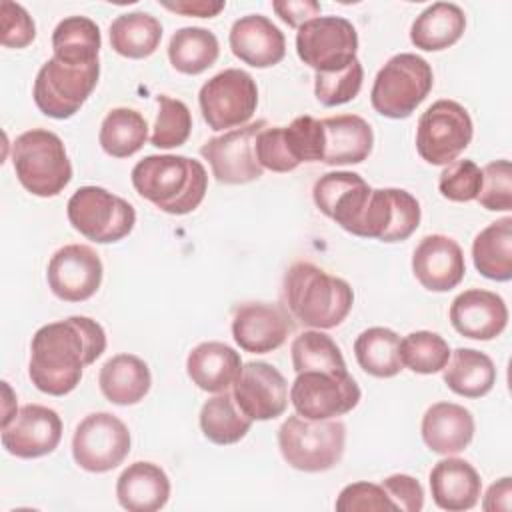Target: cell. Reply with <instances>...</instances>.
Masks as SVG:
<instances>
[{
	"instance_id": "obj_13",
	"label": "cell",
	"mask_w": 512,
	"mask_h": 512,
	"mask_svg": "<svg viewBox=\"0 0 512 512\" xmlns=\"http://www.w3.org/2000/svg\"><path fill=\"white\" fill-rule=\"evenodd\" d=\"M130 452L128 426L110 412L88 414L74 430V462L94 474L114 470Z\"/></svg>"
},
{
	"instance_id": "obj_26",
	"label": "cell",
	"mask_w": 512,
	"mask_h": 512,
	"mask_svg": "<svg viewBox=\"0 0 512 512\" xmlns=\"http://www.w3.org/2000/svg\"><path fill=\"white\" fill-rule=\"evenodd\" d=\"M324 128V156L322 162L330 166L360 164L374 146V132L370 124L356 114H340L322 120Z\"/></svg>"
},
{
	"instance_id": "obj_41",
	"label": "cell",
	"mask_w": 512,
	"mask_h": 512,
	"mask_svg": "<svg viewBox=\"0 0 512 512\" xmlns=\"http://www.w3.org/2000/svg\"><path fill=\"white\" fill-rule=\"evenodd\" d=\"M158 116L150 136V144L156 148H178L192 132V114L182 100L170 98L166 94L156 96Z\"/></svg>"
},
{
	"instance_id": "obj_35",
	"label": "cell",
	"mask_w": 512,
	"mask_h": 512,
	"mask_svg": "<svg viewBox=\"0 0 512 512\" xmlns=\"http://www.w3.org/2000/svg\"><path fill=\"white\" fill-rule=\"evenodd\" d=\"M218 54L220 44L216 34L200 26H184L176 30L168 44L170 64L188 76L208 70L218 60Z\"/></svg>"
},
{
	"instance_id": "obj_28",
	"label": "cell",
	"mask_w": 512,
	"mask_h": 512,
	"mask_svg": "<svg viewBox=\"0 0 512 512\" xmlns=\"http://www.w3.org/2000/svg\"><path fill=\"white\" fill-rule=\"evenodd\" d=\"M242 368L240 354L224 342H202L186 358L188 378L204 392H224Z\"/></svg>"
},
{
	"instance_id": "obj_23",
	"label": "cell",
	"mask_w": 512,
	"mask_h": 512,
	"mask_svg": "<svg viewBox=\"0 0 512 512\" xmlns=\"http://www.w3.org/2000/svg\"><path fill=\"white\" fill-rule=\"evenodd\" d=\"M230 50L248 66L270 68L286 56V38L282 30L262 14L240 16L230 28Z\"/></svg>"
},
{
	"instance_id": "obj_49",
	"label": "cell",
	"mask_w": 512,
	"mask_h": 512,
	"mask_svg": "<svg viewBox=\"0 0 512 512\" xmlns=\"http://www.w3.org/2000/svg\"><path fill=\"white\" fill-rule=\"evenodd\" d=\"M396 510L420 512L424 506V490L420 482L408 474H392L380 482Z\"/></svg>"
},
{
	"instance_id": "obj_15",
	"label": "cell",
	"mask_w": 512,
	"mask_h": 512,
	"mask_svg": "<svg viewBox=\"0 0 512 512\" xmlns=\"http://www.w3.org/2000/svg\"><path fill=\"white\" fill-rule=\"evenodd\" d=\"M266 126V120H258L248 126L228 130L202 144L200 154L208 160L212 176L220 184H248L262 176L264 168L256 158V136Z\"/></svg>"
},
{
	"instance_id": "obj_25",
	"label": "cell",
	"mask_w": 512,
	"mask_h": 512,
	"mask_svg": "<svg viewBox=\"0 0 512 512\" xmlns=\"http://www.w3.org/2000/svg\"><path fill=\"white\" fill-rule=\"evenodd\" d=\"M430 492L438 508L462 512L478 504L482 480L470 462L448 456L430 470Z\"/></svg>"
},
{
	"instance_id": "obj_3",
	"label": "cell",
	"mask_w": 512,
	"mask_h": 512,
	"mask_svg": "<svg viewBox=\"0 0 512 512\" xmlns=\"http://www.w3.org/2000/svg\"><path fill=\"white\" fill-rule=\"evenodd\" d=\"M284 298L290 314L304 326L328 330L340 326L352 310L354 292L338 276L312 262H296L284 276Z\"/></svg>"
},
{
	"instance_id": "obj_4",
	"label": "cell",
	"mask_w": 512,
	"mask_h": 512,
	"mask_svg": "<svg viewBox=\"0 0 512 512\" xmlns=\"http://www.w3.org/2000/svg\"><path fill=\"white\" fill-rule=\"evenodd\" d=\"M12 164L18 182L34 196H58L72 180V164L58 134L32 128L12 144Z\"/></svg>"
},
{
	"instance_id": "obj_8",
	"label": "cell",
	"mask_w": 512,
	"mask_h": 512,
	"mask_svg": "<svg viewBox=\"0 0 512 512\" xmlns=\"http://www.w3.org/2000/svg\"><path fill=\"white\" fill-rule=\"evenodd\" d=\"M66 214L72 228L96 244L118 242L136 224L134 206L102 186L78 188L68 200Z\"/></svg>"
},
{
	"instance_id": "obj_27",
	"label": "cell",
	"mask_w": 512,
	"mask_h": 512,
	"mask_svg": "<svg viewBox=\"0 0 512 512\" xmlns=\"http://www.w3.org/2000/svg\"><path fill=\"white\" fill-rule=\"evenodd\" d=\"M116 498L128 512H156L170 498L168 474L154 462L138 460L118 476Z\"/></svg>"
},
{
	"instance_id": "obj_12",
	"label": "cell",
	"mask_w": 512,
	"mask_h": 512,
	"mask_svg": "<svg viewBox=\"0 0 512 512\" xmlns=\"http://www.w3.org/2000/svg\"><path fill=\"white\" fill-rule=\"evenodd\" d=\"M360 388L350 372H298L290 388V402L298 416L330 420L348 414L360 402Z\"/></svg>"
},
{
	"instance_id": "obj_34",
	"label": "cell",
	"mask_w": 512,
	"mask_h": 512,
	"mask_svg": "<svg viewBox=\"0 0 512 512\" xmlns=\"http://www.w3.org/2000/svg\"><path fill=\"white\" fill-rule=\"evenodd\" d=\"M358 366L376 378H392L404 368L400 356V336L384 326H374L358 334L354 342Z\"/></svg>"
},
{
	"instance_id": "obj_9",
	"label": "cell",
	"mask_w": 512,
	"mask_h": 512,
	"mask_svg": "<svg viewBox=\"0 0 512 512\" xmlns=\"http://www.w3.org/2000/svg\"><path fill=\"white\" fill-rule=\"evenodd\" d=\"M474 134L468 110L456 100H436L418 118L416 150L432 166L454 162Z\"/></svg>"
},
{
	"instance_id": "obj_7",
	"label": "cell",
	"mask_w": 512,
	"mask_h": 512,
	"mask_svg": "<svg viewBox=\"0 0 512 512\" xmlns=\"http://www.w3.org/2000/svg\"><path fill=\"white\" fill-rule=\"evenodd\" d=\"M100 62L70 64L52 56L34 80V104L44 116L66 120L74 116L98 84Z\"/></svg>"
},
{
	"instance_id": "obj_1",
	"label": "cell",
	"mask_w": 512,
	"mask_h": 512,
	"mask_svg": "<svg viewBox=\"0 0 512 512\" xmlns=\"http://www.w3.org/2000/svg\"><path fill=\"white\" fill-rule=\"evenodd\" d=\"M106 350L104 328L88 316L44 324L30 342L28 376L50 396L70 394L82 380V370Z\"/></svg>"
},
{
	"instance_id": "obj_39",
	"label": "cell",
	"mask_w": 512,
	"mask_h": 512,
	"mask_svg": "<svg viewBox=\"0 0 512 512\" xmlns=\"http://www.w3.org/2000/svg\"><path fill=\"white\" fill-rule=\"evenodd\" d=\"M292 366L298 372H330V374H344L348 372L344 356L338 344L320 330H306L294 338L292 346Z\"/></svg>"
},
{
	"instance_id": "obj_42",
	"label": "cell",
	"mask_w": 512,
	"mask_h": 512,
	"mask_svg": "<svg viewBox=\"0 0 512 512\" xmlns=\"http://www.w3.org/2000/svg\"><path fill=\"white\" fill-rule=\"evenodd\" d=\"M364 68L356 58L352 64L338 72H316L314 94L322 106H340L354 100L362 88Z\"/></svg>"
},
{
	"instance_id": "obj_52",
	"label": "cell",
	"mask_w": 512,
	"mask_h": 512,
	"mask_svg": "<svg viewBox=\"0 0 512 512\" xmlns=\"http://www.w3.org/2000/svg\"><path fill=\"white\" fill-rule=\"evenodd\" d=\"M510 496H512V480L508 476L500 478L494 482L482 502V508L486 512H496V510H510Z\"/></svg>"
},
{
	"instance_id": "obj_20",
	"label": "cell",
	"mask_w": 512,
	"mask_h": 512,
	"mask_svg": "<svg viewBox=\"0 0 512 512\" xmlns=\"http://www.w3.org/2000/svg\"><path fill=\"white\" fill-rule=\"evenodd\" d=\"M370 184L356 172H328L314 182L312 198L316 208L354 234L370 198Z\"/></svg>"
},
{
	"instance_id": "obj_37",
	"label": "cell",
	"mask_w": 512,
	"mask_h": 512,
	"mask_svg": "<svg viewBox=\"0 0 512 512\" xmlns=\"http://www.w3.org/2000/svg\"><path fill=\"white\" fill-rule=\"evenodd\" d=\"M198 420L202 434L218 446L240 442L252 426V418L240 410L234 396L226 390L202 404Z\"/></svg>"
},
{
	"instance_id": "obj_5",
	"label": "cell",
	"mask_w": 512,
	"mask_h": 512,
	"mask_svg": "<svg viewBox=\"0 0 512 512\" xmlns=\"http://www.w3.org/2000/svg\"><path fill=\"white\" fill-rule=\"evenodd\" d=\"M346 426L340 420H308L290 416L278 430L282 458L300 472H326L344 454Z\"/></svg>"
},
{
	"instance_id": "obj_6",
	"label": "cell",
	"mask_w": 512,
	"mask_h": 512,
	"mask_svg": "<svg viewBox=\"0 0 512 512\" xmlns=\"http://www.w3.org/2000/svg\"><path fill=\"white\" fill-rule=\"evenodd\" d=\"M432 86V66L418 54L400 52L378 70L370 90V102L386 118H408L426 100Z\"/></svg>"
},
{
	"instance_id": "obj_48",
	"label": "cell",
	"mask_w": 512,
	"mask_h": 512,
	"mask_svg": "<svg viewBox=\"0 0 512 512\" xmlns=\"http://www.w3.org/2000/svg\"><path fill=\"white\" fill-rule=\"evenodd\" d=\"M256 158L262 168H268L272 172H290L298 168L288 152L282 126L264 128L256 136Z\"/></svg>"
},
{
	"instance_id": "obj_24",
	"label": "cell",
	"mask_w": 512,
	"mask_h": 512,
	"mask_svg": "<svg viewBox=\"0 0 512 512\" xmlns=\"http://www.w3.org/2000/svg\"><path fill=\"white\" fill-rule=\"evenodd\" d=\"M474 416L454 402H436L422 416L424 444L442 456L462 452L474 438Z\"/></svg>"
},
{
	"instance_id": "obj_36",
	"label": "cell",
	"mask_w": 512,
	"mask_h": 512,
	"mask_svg": "<svg viewBox=\"0 0 512 512\" xmlns=\"http://www.w3.org/2000/svg\"><path fill=\"white\" fill-rule=\"evenodd\" d=\"M100 46V28L86 16H68L60 20L52 32L54 56L70 64L100 62Z\"/></svg>"
},
{
	"instance_id": "obj_29",
	"label": "cell",
	"mask_w": 512,
	"mask_h": 512,
	"mask_svg": "<svg viewBox=\"0 0 512 512\" xmlns=\"http://www.w3.org/2000/svg\"><path fill=\"white\" fill-rule=\"evenodd\" d=\"M98 384L108 402L132 406L150 392L152 374L142 358L134 354H116L102 364Z\"/></svg>"
},
{
	"instance_id": "obj_50",
	"label": "cell",
	"mask_w": 512,
	"mask_h": 512,
	"mask_svg": "<svg viewBox=\"0 0 512 512\" xmlns=\"http://www.w3.org/2000/svg\"><path fill=\"white\" fill-rule=\"evenodd\" d=\"M272 8L292 28H300L304 22L320 16V4L314 0H280L272 2Z\"/></svg>"
},
{
	"instance_id": "obj_11",
	"label": "cell",
	"mask_w": 512,
	"mask_h": 512,
	"mask_svg": "<svg viewBox=\"0 0 512 512\" xmlns=\"http://www.w3.org/2000/svg\"><path fill=\"white\" fill-rule=\"evenodd\" d=\"M296 52L316 72H338L356 60L358 32L342 16H316L298 28Z\"/></svg>"
},
{
	"instance_id": "obj_33",
	"label": "cell",
	"mask_w": 512,
	"mask_h": 512,
	"mask_svg": "<svg viewBox=\"0 0 512 512\" xmlns=\"http://www.w3.org/2000/svg\"><path fill=\"white\" fill-rule=\"evenodd\" d=\"M160 40L162 24L148 12L120 14L110 24V46L124 58H148L156 52Z\"/></svg>"
},
{
	"instance_id": "obj_22",
	"label": "cell",
	"mask_w": 512,
	"mask_h": 512,
	"mask_svg": "<svg viewBox=\"0 0 512 512\" xmlns=\"http://www.w3.org/2000/svg\"><path fill=\"white\" fill-rule=\"evenodd\" d=\"M448 314L454 330L472 340H494L508 324L504 298L482 288H470L458 294Z\"/></svg>"
},
{
	"instance_id": "obj_2",
	"label": "cell",
	"mask_w": 512,
	"mask_h": 512,
	"mask_svg": "<svg viewBox=\"0 0 512 512\" xmlns=\"http://www.w3.org/2000/svg\"><path fill=\"white\" fill-rule=\"evenodd\" d=\"M130 178L144 200L174 216L196 210L208 190L202 162L178 154H150L136 162Z\"/></svg>"
},
{
	"instance_id": "obj_18",
	"label": "cell",
	"mask_w": 512,
	"mask_h": 512,
	"mask_svg": "<svg viewBox=\"0 0 512 512\" xmlns=\"http://www.w3.org/2000/svg\"><path fill=\"white\" fill-rule=\"evenodd\" d=\"M232 396L240 410L254 420H274L288 406V382L278 368L268 362L242 364Z\"/></svg>"
},
{
	"instance_id": "obj_45",
	"label": "cell",
	"mask_w": 512,
	"mask_h": 512,
	"mask_svg": "<svg viewBox=\"0 0 512 512\" xmlns=\"http://www.w3.org/2000/svg\"><path fill=\"white\" fill-rule=\"evenodd\" d=\"M482 186V170L472 160H454L446 164L438 178V190L446 200L470 202L476 200Z\"/></svg>"
},
{
	"instance_id": "obj_10",
	"label": "cell",
	"mask_w": 512,
	"mask_h": 512,
	"mask_svg": "<svg viewBox=\"0 0 512 512\" xmlns=\"http://www.w3.org/2000/svg\"><path fill=\"white\" fill-rule=\"evenodd\" d=\"M198 104L204 122L212 130L242 126L258 106L256 80L240 68H226L202 84Z\"/></svg>"
},
{
	"instance_id": "obj_14",
	"label": "cell",
	"mask_w": 512,
	"mask_h": 512,
	"mask_svg": "<svg viewBox=\"0 0 512 512\" xmlns=\"http://www.w3.org/2000/svg\"><path fill=\"white\" fill-rule=\"evenodd\" d=\"M420 218V202L408 190L372 188L354 236L374 238L388 244L402 242L416 232Z\"/></svg>"
},
{
	"instance_id": "obj_19",
	"label": "cell",
	"mask_w": 512,
	"mask_h": 512,
	"mask_svg": "<svg viewBox=\"0 0 512 512\" xmlns=\"http://www.w3.org/2000/svg\"><path fill=\"white\" fill-rule=\"evenodd\" d=\"M294 322L288 310L270 302H244L234 310L232 336L244 352L268 354L280 348Z\"/></svg>"
},
{
	"instance_id": "obj_46",
	"label": "cell",
	"mask_w": 512,
	"mask_h": 512,
	"mask_svg": "<svg viewBox=\"0 0 512 512\" xmlns=\"http://www.w3.org/2000/svg\"><path fill=\"white\" fill-rule=\"evenodd\" d=\"M0 42L6 48H26L36 38V24L24 6L2 0L0 6Z\"/></svg>"
},
{
	"instance_id": "obj_30",
	"label": "cell",
	"mask_w": 512,
	"mask_h": 512,
	"mask_svg": "<svg viewBox=\"0 0 512 512\" xmlns=\"http://www.w3.org/2000/svg\"><path fill=\"white\" fill-rule=\"evenodd\" d=\"M466 28L464 10L454 2H434L424 8L410 28V42L426 52H438L456 44Z\"/></svg>"
},
{
	"instance_id": "obj_32",
	"label": "cell",
	"mask_w": 512,
	"mask_h": 512,
	"mask_svg": "<svg viewBox=\"0 0 512 512\" xmlns=\"http://www.w3.org/2000/svg\"><path fill=\"white\" fill-rule=\"evenodd\" d=\"M472 260L476 270L496 282L512 278V218L504 216L484 230L472 242Z\"/></svg>"
},
{
	"instance_id": "obj_38",
	"label": "cell",
	"mask_w": 512,
	"mask_h": 512,
	"mask_svg": "<svg viewBox=\"0 0 512 512\" xmlns=\"http://www.w3.org/2000/svg\"><path fill=\"white\" fill-rule=\"evenodd\" d=\"M146 140L148 122L132 108H112L100 124L98 142L112 158H128L136 154Z\"/></svg>"
},
{
	"instance_id": "obj_16",
	"label": "cell",
	"mask_w": 512,
	"mask_h": 512,
	"mask_svg": "<svg viewBox=\"0 0 512 512\" xmlns=\"http://www.w3.org/2000/svg\"><path fill=\"white\" fill-rule=\"evenodd\" d=\"M102 260L86 244H68L54 252L48 262L46 278L52 294L64 302H84L102 284Z\"/></svg>"
},
{
	"instance_id": "obj_31",
	"label": "cell",
	"mask_w": 512,
	"mask_h": 512,
	"mask_svg": "<svg viewBox=\"0 0 512 512\" xmlns=\"http://www.w3.org/2000/svg\"><path fill=\"white\" fill-rule=\"evenodd\" d=\"M442 378L454 394L480 398L496 384V366L492 358L480 350L456 348L442 368Z\"/></svg>"
},
{
	"instance_id": "obj_17",
	"label": "cell",
	"mask_w": 512,
	"mask_h": 512,
	"mask_svg": "<svg viewBox=\"0 0 512 512\" xmlns=\"http://www.w3.org/2000/svg\"><path fill=\"white\" fill-rule=\"evenodd\" d=\"M62 438V420L56 410L26 404L2 424V446L16 458H40L54 452Z\"/></svg>"
},
{
	"instance_id": "obj_21",
	"label": "cell",
	"mask_w": 512,
	"mask_h": 512,
	"mask_svg": "<svg viewBox=\"0 0 512 512\" xmlns=\"http://www.w3.org/2000/svg\"><path fill=\"white\" fill-rule=\"evenodd\" d=\"M412 272L422 288L430 292H448L464 280V252L454 238L428 234L414 248Z\"/></svg>"
},
{
	"instance_id": "obj_44",
	"label": "cell",
	"mask_w": 512,
	"mask_h": 512,
	"mask_svg": "<svg viewBox=\"0 0 512 512\" xmlns=\"http://www.w3.org/2000/svg\"><path fill=\"white\" fill-rule=\"evenodd\" d=\"M478 204L490 212L512 210V166L508 160H494L482 168Z\"/></svg>"
},
{
	"instance_id": "obj_43",
	"label": "cell",
	"mask_w": 512,
	"mask_h": 512,
	"mask_svg": "<svg viewBox=\"0 0 512 512\" xmlns=\"http://www.w3.org/2000/svg\"><path fill=\"white\" fill-rule=\"evenodd\" d=\"M284 140L292 160L300 166L302 162H322L324 156V128L322 120L312 116H298L288 126H282Z\"/></svg>"
},
{
	"instance_id": "obj_47",
	"label": "cell",
	"mask_w": 512,
	"mask_h": 512,
	"mask_svg": "<svg viewBox=\"0 0 512 512\" xmlns=\"http://www.w3.org/2000/svg\"><path fill=\"white\" fill-rule=\"evenodd\" d=\"M336 510L338 512H356V510L382 512V510H396V506L380 484L354 482L340 490L336 498Z\"/></svg>"
},
{
	"instance_id": "obj_40",
	"label": "cell",
	"mask_w": 512,
	"mask_h": 512,
	"mask_svg": "<svg viewBox=\"0 0 512 512\" xmlns=\"http://www.w3.org/2000/svg\"><path fill=\"white\" fill-rule=\"evenodd\" d=\"M400 356L402 364L412 372L434 374L446 366L450 358V346L436 332L416 330L400 340Z\"/></svg>"
},
{
	"instance_id": "obj_51",
	"label": "cell",
	"mask_w": 512,
	"mask_h": 512,
	"mask_svg": "<svg viewBox=\"0 0 512 512\" xmlns=\"http://www.w3.org/2000/svg\"><path fill=\"white\" fill-rule=\"evenodd\" d=\"M162 6L170 12H178L184 16H198V18H214L224 10V2L212 0H186V2H162Z\"/></svg>"
}]
</instances>
